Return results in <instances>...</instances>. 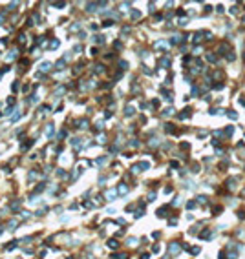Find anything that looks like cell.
<instances>
[{
  "instance_id": "cell-4",
  "label": "cell",
  "mask_w": 245,
  "mask_h": 259,
  "mask_svg": "<svg viewBox=\"0 0 245 259\" xmlns=\"http://www.w3.org/2000/svg\"><path fill=\"white\" fill-rule=\"evenodd\" d=\"M64 64H66V60H64V58H60V60L57 62L55 66H57V69H62V68H64Z\"/></svg>"
},
{
  "instance_id": "cell-14",
  "label": "cell",
  "mask_w": 245,
  "mask_h": 259,
  "mask_svg": "<svg viewBox=\"0 0 245 259\" xmlns=\"http://www.w3.org/2000/svg\"><path fill=\"white\" fill-rule=\"evenodd\" d=\"M95 42H97V44H103V42H104V37L97 35V37H95Z\"/></svg>"
},
{
  "instance_id": "cell-19",
  "label": "cell",
  "mask_w": 245,
  "mask_h": 259,
  "mask_svg": "<svg viewBox=\"0 0 245 259\" xmlns=\"http://www.w3.org/2000/svg\"><path fill=\"white\" fill-rule=\"evenodd\" d=\"M88 11H95V7H97V4H88Z\"/></svg>"
},
{
  "instance_id": "cell-11",
  "label": "cell",
  "mask_w": 245,
  "mask_h": 259,
  "mask_svg": "<svg viewBox=\"0 0 245 259\" xmlns=\"http://www.w3.org/2000/svg\"><path fill=\"white\" fill-rule=\"evenodd\" d=\"M59 48V40H51V44H49V49H57Z\"/></svg>"
},
{
  "instance_id": "cell-15",
  "label": "cell",
  "mask_w": 245,
  "mask_h": 259,
  "mask_svg": "<svg viewBox=\"0 0 245 259\" xmlns=\"http://www.w3.org/2000/svg\"><path fill=\"white\" fill-rule=\"evenodd\" d=\"M106 161H108V157H101V159H97L95 163H97V164H104Z\"/></svg>"
},
{
  "instance_id": "cell-22",
  "label": "cell",
  "mask_w": 245,
  "mask_h": 259,
  "mask_svg": "<svg viewBox=\"0 0 245 259\" xmlns=\"http://www.w3.org/2000/svg\"><path fill=\"white\" fill-rule=\"evenodd\" d=\"M29 100H31V102H39V97H37V95H31V99H29Z\"/></svg>"
},
{
  "instance_id": "cell-12",
  "label": "cell",
  "mask_w": 245,
  "mask_h": 259,
  "mask_svg": "<svg viewBox=\"0 0 245 259\" xmlns=\"http://www.w3.org/2000/svg\"><path fill=\"white\" fill-rule=\"evenodd\" d=\"M125 113H126L128 117H130V115H133V108H132V106H128V108L125 109Z\"/></svg>"
},
{
  "instance_id": "cell-21",
  "label": "cell",
  "mask_w": 245,
  "mask_h": 259,
  "mask_svg": "<svg viewBox=\"0 0 245 259\" xmlns=\"http://www.w3.org/2000/svg\"><path fill=\"white\" fill-rule=\"evenodd\" d=\"M177 250H179L177 245H170V252H177Z\"/></svg>"
},
{
  "instance_id": "cell-18",
  "label": "cell",
  "mask_w": 245,
  "mask_h": 259,
  "mask_svg": "<svg viewBox=\"0 0 245 259\" xmlns=\"http://www.w3.org/2000/svg\"><path fill=\"white\" fill-rule=\"evenodd\" d=\"M73 146H75V148H81V139H73Z\"/></svg>"
},
{
  "instance_id": "cell-8",
  "label": "cell",
  "mask_w": 245,
  "mask_h": 259,
  "mask_svg": "<svg viewBox=\"0 0 245 259\" xmlns=\"http://www.w3.org/2000/svg\"><path fill=\"white\" fill-rule=\"evenodd\" d=\"M31 144H33V141H28V142H24V144L20 146V150H28V148L31 146Z\"/></svg>"
},
{
  "instance_id": "cell-2",
  "label": "cell",
  "mask_w": 245,
  "mask_h": 259,
  "mask_svg": "<svg viewBox=\"0 0 245 259\" xmlns=\"http://www.w3.org/2000/svg\"><path fill=\"white\" fill-rule=\"evenodd\" d=\"M108 246H110L112 250H115V248H119V243H117L115 239H110V241H108Z\"/></svg>"
},
{
  "instance_id": "cell-24",
  "label": "cell",
  "mask_w": 245,
  "mask_h": 259,
  "mask_svg": "<svg viewBox=\"0 0 245 259\" xmlns=\"http://www.w3.org/2000/svg\"><path fill=\"white\" fill-rule=\"evenodd\" d=\"M2 20H4V13L0 15V24H2Z\"/></svg>"
},
{
  "instance_id": "cell-3",
  "label": "cell",
  "mask_w": 245,
  "mask_h": 259,
  "mask_svg": "<svg viewBox=\"0 0 245 259\" xmlns=\"http://www.w3.org/2000/svg\"><path fill=\"white\" fill-rule=\"evenodd\" d=\"M106 197H108V201H113V199H115V190H110L106 193Z\"/></svg>"
},
{
  "instance_id": "cell-1",
  "label": "cell",
  "mask_w": 245,
  "mask_h": 259,
  "mask_svg": "<svg viewBox=\"0 0 245 259\" xmlns=\"http://www.w3.org/2000/svg\"><path fill=\"white\" fill-rule=\"evenodd\" d=\"M51 66H53L51 62H42V64H40V69H42V71H49V69H51Z\"/></svg>"
},
{
  "instance_id": "cell-16",
  "label": "cell",
  "mask_w": 245,
  "mask_h": 259,
  "mask_svg": "<svg viewBox=\"0 0 245 259\" xmlns=\"http://www.w3.org/2000/svg\"><path fill=\"white\" fill-rule=\"evenodd\" d=\"M81 128H82V130L88 128V121H86V119H82V121H81Z\"/></svg>"
},
{
  "instance_id": "cell-13",
  "label": "cell",
  "mask_w": 245,
  "mask_h": 259,
  "mask_svg": "<svg viewBox=\"0 0 245 259\" xmlns=\"http://www.w3.org/2000/svg\"><path fill=\"white\" fill-rule=\"evenodd\" d=\"M18 206H20V199H18V201H15L13 205H11V210H17Z\"/></svg>"
},
{
  "instance_id": "cell-6",
  "label": "cell",
  "mask_w": 245,
  "mask_h": 259,
  "mask_svg": "<svg viewBox=\"0 0 245 259\" xmlns=\"http://www.w3.org/2000/svg\"><path fill=\"white\" fill-rule=\"evenodd\" d=\"M103 71H104V66H103V64H97V66H95V73H103Z\"/></svg>"
},
{
  "instance_id": "cell-9",
  "label": "cell",
  "mask_w": 245,
  "mask_h": 259,
  "mask_svg": "<svg viewBox=\"0 0 245 259\" xmlns=\"http://www.w3.org/2000/svg\"><path fill=\"white\" fill-rule=\"evenodd\" d=\"M17 225H18V223H17L15 219H13V221H9V223H7V226H9V230H15V226H17Z\"/></svg>"
},
{
  "instance_id": "cell-20",
  "label": "cell",
  "mask_w": 245,
  "mask_h": 259,
  "mask_svg": "<svg viewBox=\"0 0 245 259\" xmlns=\"http://www.w3.org/2000/svg\"><path fill=\"white\" fill-rule=\"evenodd\" d=\"M103 26H104V27H110V26H113V22H112V20H104V22H103Z\"/></svg>"
},
{
  "instance_id": "cell-17",
  "label": "cell",
  "mask_w": 245,
  "mask_h": 259,
  "mask_svg": "<svg viewBox=\"0 0 245 259\" xmlns=\"http://www.w3.org/2000/svg\"><path fill=\"white\" fill-rule=\"evenodd\" d=\"M126 192H128V188H126L125 184H121L119 186V193H126Z\"/></svg>"
},
{
  "instance_id": "cell-10",
  "label": "cell",
  "mask_w": 245,
  "mask_h": 259,
  "mask_svg": "<svg viewBox=\"0 0 245 259\" xmlns=\"http://www.w3.org/2000/svg\"><path fill=\"white\" fill-rule=\"evenodd\" d=\"M17 243H18V241H13V243H9V245L6 246V250H13V248H17Z\"/></svg>"
},
{
  "instance_id": "cell-23",
  "label": "cell",
  "mask_w": 245,
  "mask_h": 259,
  "mask_svg": "<svg viewBox=\"0 0 245 259\" xmlns=\"http://www.w3.org/2000/svg\"><path fill=\"white\" fill-rule=\"evenodd\" d=\"M119 66H121V69H125L126 66H128V64H126V62H123V60H121V62H119Z\"/></svg>"
},
{
  "instance_id": "cell-7",
  "label": "cell",
  "mask_w": 245,
  "mask_h": 259,
  "mask_svg": "<svg viewBox=\"0 0 245 259\" xmlns=\"http://www.w3.org/2000/svg\"><path fill=\"white\" fill-rule=\"evenodd\" d=\"M53 133V124H48L46 126V135H51Z\"/></svg>"
},
{
  "instance_id": "cell-5",
  "label": "cell",
  "mask_w": 245,
  "mask_h": 259,
  "mask_svg": "<svg viewBox=\"0 0 245 259\" xmlns=\"http://www.w3.org/2000/svg\"><path fill=\"white\" fill-rule=\"evenodd\" d=\"M44 188H46V184H44V183H40V184H39V186L35 188V193H40V192L44 190Z\"/></svg>"
}]
</instances>
